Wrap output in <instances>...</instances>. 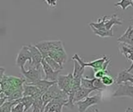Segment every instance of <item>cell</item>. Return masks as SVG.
I'll return each mask as SVG.
<instances>
[{"mask_svg": "<svg viewBox=\"0 0 133 112\" xmlns=\"http://www.w3.org/2000/svg\"><path fill=\"white\" fill-rule=\"evenodd\" d=\"M129 97L133 98V84L130 83H126L118 85V89L112 94V97Z\"/></svg>", "mask_w": 133, "mask_h": 112, "instance_id": "obj_7", "label": "cell"}, {"mask_svg": "<svg viewBox=\"0 0 133 112\" xmlns=\"http://www.w3.org/2000/svg\"><path fill=\"white\" fill-rule=\"evenodd\" d=\"M85 69L82 68V66L79 65V63L77 61H74V70L72 73L73 77L75 80H82V78L83 77V73Z\"/></svg>", "mask_w": 133, "mask_h": 112, "instance_id": "obj_16", "label": "cell"}, {"mask_svg": "<svg viewBox=\"0 0 133 112\" xmlns=\"http://www.w3.org/2000/svg\"><path fill=\"white\" fill-rule=\"evenodd\" d=\"M74 83V77L72 73H69L68 75H60L58 76L57 85L60 88L61 90H62L65 94L69 96L72 87Z\"/></svg>", "mask_w": 133, "mask_h": 112, "instance_id": "obj_4", "label": "cell"}, {"mask_svg": "<svg viewBox=\"0 0 133 112\" xmlns=\"http://www.w3.org/2000/svg\"><path fill=\"white\" fill-rule=\"evenodd\" d=\"M42 68H43V72L44 73V80H48V81H51V82H56L58 81V76H60V73L61 71H55L53 70L46 62V61L44 59H43L42 62Z\"/></svg>", "mask_w": 133, "mask_h": 112, "instance_id": "obj_8", "label": "cell"}, {"mask_svg": "<svg viewBox=\"0 0 133 112\" xmlns=\"http://www.w3.org/2000/svg\"><path fill=\"white\" fill-rule=\"evenodd\" d=\"M41 70H43V68L41 69H37L33 66H30L28 70L22 71L21 73L26 80L25 83L28 85H32L42 80Z\"/></svg>", "mask_w": 133, "mask_h": 112, "instance_id": "obj_3", "label": "cell"}, {"mask_svg": "<svg viewBox=\"0 0 133 112\" xmlns=\"http://www.w3.org/2000/svg\"><path fill=\"white\" fill-rule=\"evenodd\" d=\"M55 83H57L56 82H51V81H48V80H41L40 81L37 82L34 84H32L33 86L37 87L39 90L44 94H45L53 85H55Z\"/></svg>", "mask_w": 133, "mask_h": 112, "instance_id": "obj_13", "label": "cell"}, {"mask_svg": "<svg viewBox=\"0 0 133 112\" xmlns=\"http://www.w3.org/2000/svg\"><path fill=\"white\" fill-rule=\"evenodd\" d=\"M13 108H14V107H13ZM12 108V112H16V111L14 110V108Z\"/></svg>", "mask_w": 133, "mask_h": 112, "instance_id": "obj_30", "label": "cell"}, {"mask_svg": "<svg viewBox=\"0 0 133 112\" xmlns=\"http://www.w3.org/2000/svg\"><path fill=\"white\" fill-rule=\"evenodd\" d=\"M94 32V34H95L96 35L101 37H114V32L113 30H107V29H101V30H97L95 29L94 27H90Z\"/></svg>", "mask_w": 133, "mask_h": 112, "instance_id": "obj_18", "label": "cell"}, {"mask_svg": "<svg viewBox=\"0 0 133 112\" xmlns=\"http://www.w3.org/2000/svg\"><path fill=\"white\" fill-rule=\"evenodd\" d=\"M44 60L46 61V62L48 63V65L55 71H62L64 67L60 65L57 62H55L54 59H52L50 57H47L46 58H44Z\"/></svg>", "mask_w": 133, "mask_h": 112, "instance_id": "obj_21", "label": "cell"}, {"mask_svg": "<svg viewBox=\"0 0 133 112\" xmlns=\"http://www.w3.org/2000/svg\"><path fill=\"white\" fill-rule=\"evenodd\" d=\"M94 90H89V89H86L83 87H80L76 93L75 97H74V104L83 101L84 99H86L87 97H88L89 94H91L92 92H94Z\"/></svg>", "mask_w": 133, "mask_h": 112, "instance_id": "obj_14", "label": "cell"}, {"mask_svg": "<svg viewBox=\"0 0 133 112\" xmlns=\"http://www.w3.org/2000/svg\"><path fill=\"white\" fill-rule=\"evenodd\" d=\"M29 50L30 51L31 56H32V64L30 66H33L37 69H42V65L41 62L43 61V56L41 53V51L36 48L34 44H27Z\"/></svg>", "mask_w": 133, "mask_h": 112, "instance_id": "obj_6", "label": "cell"}, {"mask_svg": "<svg viewBox=\"0 0 133 112\" xmlns=\"http://www.w3.org/2000/svg\"><path fill=\"white\" fill-rule=\"evenodd\" d=\"M133 27L130 25L125 32L118 39V42L120 44H125L133 46Z\"/></svg>", "mask_w": 133, "mask_h": 112, "instance_id": "obj_10", "label": "cell"}, {"mask_svg": "<svg viewBox=\"0 0 133 112\" xmlns=\"http://www.w3.org/2000/svg\"><path fill=\"white\" fill-rule=\"evenodd\" d=\"M125 112H133V108H128L125 110Z\"/></svg>", "mask_w": 133, "mask_h": 112, "instance_id": "obj_28", "label": "cell"}, {"mask_svg": "<svg viewBox=\"0 0 133 112\" xmlns=\"http://www.w3.org/2000/svg\"><path fill=\"white\" fill-rule=\"evenodd\" d=\"M49 45L51 51H64L65 48L63 46V42L62 41H49Z\"/></svg>", "mask_w": 133, "mask_h": 112, "instance_id": "obj_19", "label": "cell"}, {"mask_svg": "<svg viewBox=\"0 0 133 112\" xmlns=\"http://www.w3.org/2000/svg\"><path fill=\"white\" fill-rule=\"evenodd\" d=\"M132 77H133V74H132Z\"/></svg>", "mask_w": 133, "mask_h": 112, "instance_id": "obj_31", "label": "cell"}, {"mask_svg": "<svg viewBox=\"0 0 133 112\" xmlns=\"http://www.w3.org/2000/svg\"><path fill=\"white\" fill-rule=\"evenodd\" d=\"M130 83L133 84V77L132 74H131L129 72L127 71V69L122 70L120 72L118 75V77L116 79L115 83L117 85H121L122 83Z\"/></svg>", "mask_w": 133, "mask_h": 112, "instance_id": "obj_11", "label": "cell"}, {"mask_svg": "<svg viewBox=\"0 0 133 112\" xmlns=\"http://www.w3.org/2000/svg\"><path fill=\"white\" fill-rule=\"evenodd\" d=\"M114 5L115 7L121 8L122 10H125V9H127L130 6H132L133 8V1L132 0H122L121 2H115L114 4Z\"/></svg>", "mask_w": 133, "mask_h": 112, "instance_id": "obj_23", "label": "cell"}, {"mask_svg": "<svg viewBox=\"0 0 133 112\" xmlns=\"http://www.w3.org/2000/svg\"><path fill=\"white\" fill-rule=\"evenodd\" d=\"M48 57L54 59L55 62H57L62 66H63V65L65 64L68 60V55H67V53L65 52V51H51L48 53Z\"/></svg>", "mask_w": 133, "mask_h": 112, "instance_id": "obj_9", "label": "cell"}, {"mask_svg": "<svg viewBox=\"0 0 133 112\" xmlns=\"http://www.w3.org/2000/svg\"><path fill=\"white\" fill-rule=\"evenodd\" d=\"M18 103H19V100L15 101H6L0 107V112H12V108L15 107Z\"/></svg>", "mask_w": 133, "mask_h": 112, "instance_id": "obj_20", "label": "cell"}, {"mask_svg": "<svg viewBox=\"0 0 133 112\" xmlns=\"http://www.w3.org/2000/svg\"><path fill=\"white\" fill-rule=\"evenodd\" d=\"M108 74H110L108 70V71H105V70H98V71H96L95 72V73H94V78L101 80L104 76H106Z\"/></svg>", "mask_w": 133, "mask_h": 112, "instance_id": "obj_25", "label": "cell"}, {"mask_svg": "<svg viewBox=\"0 0 133 112\" xmlns=\"http://www.w3.org/2000/svg\"><path fill=\"white\" fill-rule=\"evenodd\" d=\"M94 111H95V112H101L100 111H99V110H98V109H97V108H94Z\"/></svg>", "mask_w": 133, "mask_h": 112, "instance_id": "obj_29", "label": "cell"}, {"mask_svg": "<svg viewBox=\"0 0 133 112\" xmlns=\"http://www.w3.org/2000/svg\"><path fill=\"white\" fill-rule=\"evenodd\" d=\"M34 45L41 51L44 59L46 58L47 57H48V53L51 51L50 45H49V41H40L37 44H34Z\"/></svg>", "mask_w": 133, "mask_h": 112, "instance_id": "obj_12", "label": "cell"}, {"mask_svg": "<svg viewBox=\"0 0 133 112\" xmlns=\"http://www.w3.org/2000/svg\"><path fill=\"white\" fill-rule=\"evenodd\" d=\"M94 77L91 79L89 77H83L81 80V87L97 91V89L94 87Z\"/></svg>", "mask_w": 133, "mask_h": 112, "instance_id": "obj_17", "label": "cell"}, {"mask_svg": "<svg viewBox=\"0 0 133 112\" xmlns=\"http://www.w3.org/2000/svg\"><path fill=\"white\" fill-rule=\"evenodd\" d=\"M44 2L50 8H55L58 4V1H44Z\"/></svg>", "mask_w": 133, "mask_h": 112, "instance_id": "obj_26", "label": "cell"}, {"mask_svg": "<svg viewBox=\"0 0 133 112\" xmlns=\"http://www.w3.org/2000/svg\"><path fill=\"white\" fill-rule=\"evenodd\" d=\"M102 83H104V85L105 87H109V86H111L114 83H115L116 80H115V78L113 76H111L110 74H108L106 76H104L102 79Z\"/></svg>", "mask_w": 133, "mask_h": 112, "instance_id": "obj_24", "label": "cell"}, {"mask_svg": "<svg viewBox=\"0 0 133 112\" xmlns=\"http://www.w3.org/2000/svg\"><path fill=\"white\" fill-rule=\"evenodd\" d=\"M19 101L24 105L25 112H26L30 108H31V106L34 105V97H23L22 99L19 100Z\"/></svg>", "mask_w": 133, "mask_h": 112, "instance_id": "obj_22", "label": "cell"}, {"mask_svg": "<svg viewBox=\"0 0 133 112\" xmlns=\"http://www.w3.org/2000/svg\"><path fill=\"white\" fill-rule=\"evenodd\" d=\"M118 25L119 26L122 25V20L121 18L118 17L116 14H113L112 16H109V19L106 22L105 27L107 30H112L113 26H118Z\"/></svg>", "mask_w": 133, "mask_h": 112, "instance_id": "obj_15", "label": "cell"}, {"mask_svg": "<svg viewBox=\"0 0 133 112\" xmlns=\"http://www.w3.org/2000/svg\"><path fill=\"white\" fill-rule=\"evenodd\" d=\"M27 61H29L30 65L32 64V56H31L30 51L29 50V48L26 44V45L22 46L21 49L18 52L17 56L16 58V65L18 67H19L21 72L25 70L24 66Z\"/></svg>", "mask_w": 133, "mask_h": 112, "instance_id": "obj_2", "label": "cell"}, {"mask_svg": "<svg viewBox=\"0 0 133 112\" xmlns=\"http://www.w3.org/2000/svg\"><path fill=\"white\" fill-rule=\"evenodd\" d=\"M101 101V95H95L93 97H88L83 101H79L76 103L75 104L78 107V111L79 112H85L91 106L97 104L99 102Z\"/></svg>", "mask_w": 133, "mask_h": 112, "instance_id": "obj_5", "label": "cell"}, {"mask_svg": "<svg viewBox=\"0 0 133 112\" xmlns=\"http://www.w3.org/2000/svg\"><path fill=\"white\" fill-rule=\"evenodd\" d=\"M132 31H133V29H132Z\"/></svg>", "mask_w": 133, "mask_h": 112, "instance_id": "obj_32", "label": "cell"}, {"mask_svg": "<svg viewBox=\"0 0 133 112\" xmlns=\"http://www.w3.org/2000/svg\"><path fill=\"white\" fill-rule=\"evenodd\" d=\"M126 58H127L128 60L132 61V65H131L129 69H127V71L130 73V72H131V71L133 69V52L130 53L129 55H128V56L126 57Z\"/></svg>", "mask_w": 133, "mask_h": 112, "instance_id": "obj_27", "label": "cell"}, {"mask_svg": "<svg viewBox=\"0 0 133 112\" xmlns=\"http://www.w3.org/2000/svg\"><path fill=\"white\" fill-rule=\"evenodd\" d=\"M110 58L108 56V55H104L102 58H97L94 61H92V62H84L79 56L78 54H75L72 59L73 61H77L79 65L82 66V68L85 69V67L87 66H89V67H91L93 68L95 71H98V70H103V67H104V63L109 59Z\"/></svg>", "mask_w": 133, "mask_h": 112, "instance_id": "obj_1", "label": "cell"}]
</instances>
